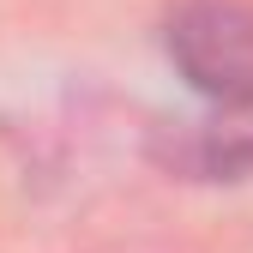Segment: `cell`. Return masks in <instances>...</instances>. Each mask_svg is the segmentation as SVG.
<instances>
[{
	"label": "cell",
	"mask_w": 253,
	"mask_h": 253,
	"mask_svg": "<svg viewBox=\"0 0 253 253\" xmlns=\"http://www.w3.org/2000/svg\"><path fill=\"white\" fill-rule=\"evenodd\" d=\"M175 73L223 109H253V0H181L163 24Z\"/></svg>",
	"instance_id": "obj_1"
},
{
	"label": "cell",
	"mask_w": 253,
	"mask_h": 253,
	"mask_svg": "<svg viewBox=\"0 0 253 253\" xmlns=\"http://www.w3.org/2000/svg\"><path fill=\"white\" fill-rule=\"evenodd\" d=\"M169 163L175 169H187V175H205V181H217V175H253V126H229V133H193L187 145H175L169 151Z\"/></svg>",
	"instance_id": "obj_2"
}]
</instances>
